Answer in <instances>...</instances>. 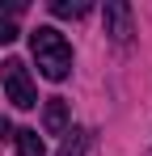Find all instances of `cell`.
Here are the masks:
<instances>
[{"label": "cell", "instance_id": "9c48e42d", "mask_svg": "<svg viewBox=\"0 0 152 156\" xmlns=\"http://www.w3.org/2000/svg\"><path fill=\"white\" fill-rule=\"evenodd\" d=\"M0 139H13V122H9L4 114H0Z\"/></svg>", "mask_w": 152, "mask_h": 156}, {"label": "cell", "instance_id": "52a82bcc", "mask_svg": "<svg viewBox=\"0 0 152 156\" xmlns=\"http://www.w3.org/2000/svg\"><path fill=\"white\" fill-rule=\"evenodd\" d=\"M80 152H85V131H68V135H63L59 156H80Z\"/></svg>", "mask_w": 152, "mask_h": 156}, {"label": "cell", "instance_id": "ba28073f", "mask_svg": "<svg viewBox=\"0 0 152 156\" xmlns=\"http://www.w3.org/2000/svg\"><path fill=\"white\" fill-rule=\"evenodd\" d=\"M17 34H21V30L13 26V21H9V17H0V47H9V42H13V38H17Z\"/></svg>", "mask_w": 152, "mask_h": 156}, {"label": "cell", "instance_id": "7a4b0ae2", "mask_svg": "<svg viewBox=\"0 0 152 156\" xmlns=\"http://www.w3.org/2000/svg\"><path fill=\"white\" fill-rule=\"evenodd\" d=\"M0 80H4V97L17 105V110H30V105H38V89H34V80H30V68H25L21 59H4V68H0Z\"/></svg>", "mask_w": 152, "mask_h": 156}, {"label": "cell", "instance_id": "3957f363", "mask_svg": "<svg viewBox=\"0 0 152 156\" xmlns=\"http://www.w3.org/2000/svg\"><path fill=\"white\" fill-rule=\"evenodd\" d=\"M101 17H106V34H114L118 42H127V38H131V4H123V0H110Z\"/></svg>", "mask_w": 152, "mask_h": 156}, {"label": "cell", "instance_id": "8992f818", "mask_svg": "<svg viewBox=\"0 0 152 156\" xmlns=\"http://www.w3.org/2000/svg\"><path fill=\"white\" fill-rule=\"evenodd\" d=\"M51 13H55V17H85V13H89V4H80V0H55V4H51Z\"/></svg>", "mask_w": 152, "mask_h": 156}, {"label": "cell", "instance_id": "5b68a950", "mask_svg": "<svg viewBox=\"0 0 152 156\" xmlns=\"http://www.w3.org/2000/svg\"><path fill=\"white\" fill-rule=\"evenodd\" d=\"M13 139H17V152H21V156H47V144H42V135H38L34 127L13 131Z\"/></svg>", "mask_w": 152, "mask_h": 156}, {"label": "cell", "instance_id": "6da1fadb", "mask_svg": "<svg viewBox=\"0 0 152 156\" xmlns=\"http://www.w3.org/2000/svg\"><path fill=\"white\" fill-rule=\"evenodd\" d=\"M30 51H34L38 72H42L47 80H63L68 72H72V47H68V38H63L59 30L38 26L34 34H30Z\"/></svg>", "mask_w": 152, "mask_h": 156}, {"label": "cell", "instance_id": "277c9868", "mask_svg": "<svg viewBox=\"0 0 152 156\" xmlns=\"http://www.w3.org/2000/svg\"><path fill=\"white\" fill-rule=\"evenodd\" d=\"M68 122H72L68 101H63V97H51L47 110H42V127H47V135H68Z\"/></svg>", "mask_w": 152, "mask_h": 156}]
</instances>
